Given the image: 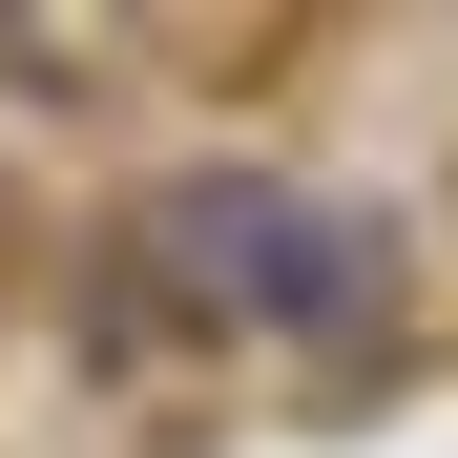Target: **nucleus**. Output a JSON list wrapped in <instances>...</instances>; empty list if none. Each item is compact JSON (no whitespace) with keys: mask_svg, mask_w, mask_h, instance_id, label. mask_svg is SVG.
Listing matches in <instances>:
<instances>
[{"mask_svg":"<svg viewBox=\"0 0 458 458\" xmlns=\"http://www.w3.org/2000/svg\"><path fill=\"white\" fill-rule=\"evenodd\" d=\"M167 250L229 292V313H292V334H334V354H375V334H396V250H375L354 208H292V188H250V167L167 188Z\"/></svg>","mask_w":458,"mask_h":458,"instance_id":"f257e3e1","label":"nucleus"}]
</instances>
